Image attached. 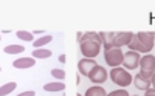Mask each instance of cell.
<instances>
[{
    "label": "cell",
    "instance_id": "16",
    "mask_svg": "<svg viewBox=\"0 0 155 96\" xmlns=\"http://www.w3.org/2000/svg\"><path fill=\"white\" fill-rule=\"evenodd\" d=\"M17 84L16 82H8V84H3L2 87H0V96H8L9 93H12L16 90Z\"/></svg>",
    "mask_w": 155,
    "mask_h": 96
},
{
    "label": "cell",
    "instance_id": "20",
    "mask_svg": "<svg viewBox=\"0 0 155 96\" xmlns=\"http://www.w3.org/2000/svg\"><path fill=\"white\" fill-rule=\"evenodd\" d=\"M51 74H53V78L62 81V79H65V71L61 70V68H54V70H51Z\"/></svg>",
    "mask_w": 155,
    "mask_h": 96
},
{
    "label": "cell",
    "instance_id": "14",
    "mask_svg": "<svg viewBox=\"0 0 155 96\" xmlns=\"http://www.w3.org/2000/svg\"><path fill=\"white\" fill-rule=\"evenodd\" d=\"M44 90L45 91H62V90H65V84H62L61 81L51 82V84H45L44 85Z\"/></svg>",
    "mask_w": 155,
    "mask_h": 96
},
{
    "label": "cell",
    "instance_id": "8",
    "mask_svg": "<svg viewBox=\"0 0 155 96\" xmlns=\"http://www.w3.org/2000/svg\"><path fill=\"white\" fill-rule=\"evenodd\" d=\"M96 65L98 64H96L95 59H81L79 64H78V67H79V74L81 76H88V73L92 71Z\"/></svg>",
    "mask_w": 155,
    "mask_h": 96
},
{
    "label": "cell",
    "instance_id": "21",
    "mask_svg": "<svg viewBox=\"0 0 155 96\" xmlns=\"http://www.w3.org/2000/svg\"><path fill=\"white\" fill-rule=\"evenodd\" d=\"M153 73H155V71H146V70H141V71L138 73V76H140L141 79H144V81H147V82H150V79H152V76H153Z\"/></svg>",
    "mask_w": 155,
    "mask_h": 96
},
{
    "label": "cell",
    "instance_id": "5",
    "mask_svg": "<svg viewBox=\"0 0 155 96\" xmlns=\"http://www.w3.org/2000/svg\"><path fill=\"white\" fill-rule=\"evenodd\" d=\"M134 37V33L130 31H120V33H115L113 36V48H121L130 44V40Z\"/></svg>",
    "mask_w": 155,
    "mask_h": 96
},
{
    "label": "cell",
    "instance_id": "10",
    "mask_svg": "<svg viewBox=\"0 0 155 96\" xmlns=\"http://www.w3.org/2000/svg\"><path fill=\"white\" fill-rule=\"evenodd\" d=\"M36 65V59L34 58H20V59H16L12 62V67L14 68H19V70H25V68H31Z\"/></svg>",
    "mask_w": 155,
    "mask_h": 96
},
{
    "label": "cell",
    "instance_id": "29",
    "mask_svg": "<svg viewBox=\"0 0 155 96\" xmlns=\"http://www.w3.org/2000/svg\"><path fill=\"white\" fill-rule=\"evenodd\" d=\"M34 34H44V31H42V30H41V31H39V30H36V31H34Z\"/></svg>",
    "mask_w": 155,
    "mask_h": 96
},
{
    "label": "cell",
    "instance_id": "1",
    "mask_svg": "<svg viewBox=\"0 0 155 96\" xmlns=\"http://www.w3.org/2000/svg\"><path fill=\"white\" fill-rule=\"evenodd\" d=\"M81 45V53L84 54L85 59H93L101 53V39H99V33L95 31H88L82 34V39L79 40Z\"/></svg>",
    "mask_w": 155,
    "mask_h": 96
},
{
    "label": "cell",
    "instance_id": "13",
    "mask_svg": "<svg viewBox=\"0 0 155 96\" xmlns=\"http://www.w3.org/2000/svg\"><path fill=\"white\" fill-rule=\"evenodd\" d=\"M132 84H134L138 90H144V91H146V90L150 88V82H147V81H144V79H141L138 74L134 78V82H132Z\"/></svg>",
    "mask_w": 155,
    "mask_h": 96
},
{
    "label": "cell",
    "instance_id": "12",
    "mask_svg": "<svg viewBox=\"0 0 155 96\" xmlns=\"http://www.w3.org/2000/svg\"><path fill=\"white\" fill-rule=\"evenodd\" d=\"M84 96H107V91L102 87H99V85H93V87L87 88Z\"/></svg>",
    "mask_w": 155,
    "mask_h": 96
},
{
    "label": "cell",
    "instance_id": "26",
    "mask_svg": "<svg viewBox=\"0 0 155 96\" xmlns=\"http://www.w3.org/2000/svg\"><path fill=\"white\" fill-rule=\"evenodd\" d=\"M150 87L155 90V73H153V76H152V79H150Z\"/></svg>",
    "mask_w": 155,
    "mask_h": 96
},
{
    "label": "cell",
    "instance_id": "6",
    "mask_svg": "<svg viewBox=\"0 0 155 96\" xmlns=\"http://www.w3.org/2000/svg\"><path fill=\"white\" fill-rule=\"evenodd\" d=\"M140 53L137 51H127L124 54V61H123V65L126 70H135V68H138L140 65Z\"/></svg>",
    "mask_w": 155,
    "mask_h": 96
},
{
    "label": "cell",
    "instance_id": "28",
    "mask_svg": "<svg viewBox=\"0 0 155 96\" xmlns=\"http://www.w3.org/2000/svg\"><path fill=\"white\" fill-rule=\"evenodd\" d=\"M76 84H78V85L81 84V74H76Z\"/></svg>",
    "mask_w": 155,
    "mask_h": 96
},
{
    "label": "cell",
    "instance_id": "24",
    "mask_svg": "<svg viewBox=\"0 0 155 96\" xmlns=\"http://www.w3.org/2000/svg\"><path fill=\"white\" fill-rule=\"evenodd\" d=\"M144 96H155V90H153V88L146 90V94H144Z\"/></svg>",
    "mask_w": 155,
    "mask_h": 96
},
{
    "label": "cell",
    "instance_id": "15",
    "mask_svg": "<svg viewBox=\"0 0 155 96\" xmlns=\"http://www.w3.org/2000/svg\"><path fill=\"white\" fill-rule=\"evenodd\" d=\"M51 56V51L45 50V48H36L33 51V58L34 59H48Z\"/></svg>",
    "mask_w": 155,
    "mask_h": 96
},
{
    "label": "cell",
    "instance_id": "22",
    "mask_svg": "<svg viewBox=\"0 0 155 96\" xmlns=\"http://www.w3.org/2000/svg\"><path fill=\"white\" fill-rule=\"evenodd\" d=\"M107 96H130V94L127 93V90L120 88V90H115V91H112V93H107Z\"/></svg>",
    "mask_w": 155,
    "mask_h": 96
},
{
    "label": "cell",
    "instance_id": "27",
    "mask_svg": "<svg viewBox=\"0 0 155 96\" xmlns=\"http://www.w3.org/2000/svg\"><path fill=\"white\" fill-rule=\"evenodd\" d=\"M82 34H84V33H76V40H78V42L82 39Z\"/></svg>",
    "mask_w": 155,
    "mask_h": 96
},
{
    "label": "cell",
    "instance_id": "18",
    "mask_svg": "<svg viewBox=\"0 0 155 96\" xmlns=\"http://www.w3.org/2000/svg\"><path fill=\"white\" fill-rule=\"evenodd\" d=\"M23 51H25V47H22V45H8V47H5L6 54H20Z\"/></svg>",
    "mask_w": 155,
    "mask_h": 96
},
{
    "label": "cell",
    "instance_id": "31",
    "mask_svg": "<svg viewBox=\"0 0 155 96\" xmlns=\"http://www.w3.org/2000/svg\"><path fill=\"white\" fill-rule=\"evenodd\" d=\"M0 71H2V68H0Z\"/></svg>",
    "mask_w": 155,
    "mask_h": 96
},
{
    "label": "cell",
    "instance_id": "17",
    "mask_svg": "<svg viewBox=\"0 0 155 96\" xmlns=\"http://www.w3.org/2000/svg\"><path fill=\"white\" fill-rule=\"evenodd\" d=\"M51 40H53V36H50V34H45V36H42V37H39L37 40H34V47L36 48H42V47H45L47 44H50Z\"/></svg>",
    "mask_w": 155,
    "mask_h": 96
},
{
    "label": "cell",
    "instance_id": "3",
    "mask_svg": "<svg viewBox=\"0 0 155 96\" xmlns=\"http://www.w3.org/2000/svg\"><path fill=\"white\" fill-rule=\"evenodd\" d=\"M104 58L107 65H110L112 68L115 67H120L124 61V53L121 51V48H110L104 51Z\"/></svg>",
    "mask_w": 155,
    "mask_h": 96
},
{
    "label": "cell",
    "instance_id": "25",
    "mask_svg": "<svg viewBox=\"0 0 155 96\" xmlns=\"http://www.w3.org/2000/svg\"><path fill=\"white\" fill-rule=\"evenodd\" d=\"M65 61H67V56H65V54H61V56H59V62L65 64Z\"/></svg>",
    "mask_w": 155,
    "mask_h": 96
},
{
    "label": "cell",
    "instance_id": "4",
    "mask_svg": "<svg viewBox=\"0 0 155 96\" xmlns=\"http://www.w3.org/2000/svg\"><path fill=\"white\" fill-rule=\"evenodd\" d=\"M87 78L92 81L93 84H104V82L107 81V78H109V74H107V70L102 65H96L93 70L88 73Z\"/></svg>",
    "mask_w": 155,
    "mask_h": 96
},
{
    "label": "cell",
    "instance_id": "30",
    "mask_svg": "<svg viewBox=\"0 0 155 96\" xmlns=\"http://www.w3.org/2000/svg\"><path fill=\"white\" fill-rule=\"evenodd\" d=\"M76 96H82V94H79V93H78V94H76Z\"/></svg>",
    "mask_w": 155,
    "mask_h": 96
},
{
    "label": "cell",
    "instance_id": "19",
    "mask_svg": "<svg viewBox=\"0 0 155 96\" xmlns=\"http://www.w3.org/2000/svg\"><path fill=\"white\" fill-rule=\"evenodd\" d=\"M16 36H17L20 40H27V42H31V40H33V33H28V31H25V30L16 31Z\"/></svg>",
    "mask_w": 155,
    "mask_h": 96
},
{
    "label": "cell",
    "instance_id": "7",
    "mask_svg": "<svg viewBox=\"0 0 155 96\" xmlns=\"http://www.w3.org/2000/svg\"><path fill=\"white\" fill-rule=\"evenodd\" d=\"M137 37L140 40V44L143 45V48L146 50V54L153 48L155 45V33H137Z\"/></svg>",
    "mask_w": 155,
    "mask_h": 96
},
{
    "label": "cell",
    "instance_id": "11",
    "mask_svg": "<svg viewBox=\"0 0 155 96\" xmlns=\"http://www.w3.org/2000/svg\"><path fill=\"white\" fill-rule=\"evenodd\" d=\"M113 36L115 33H99V39H101L102 47H104V51L113 48Z\"/></svg>",
    "mask_w": 155,
    "mask_h": 96
},
{
    "label": "cell",
    "instance_id": "23",
    "mask_svg": "<svg viewBox=\"0 0 155 96\" xmlns=\"http://www.w3.org/2000/svg\"><path fill=\"white\" fill-rule=\"evenodd\" d=\"M17 96H36V91H33V90H30V91H22V93L17 94Z\"/></svg>",
    "mask_w": 155,
    "mask_h": 96
},
{
    "label": "cell",
    "instance_id": "2",
    "mask_svg": "<svg viewBox=\"0 0 155 96\" xmlns=\"http://www.w3.org/2000/svg\"><path fill=\"white\" fill-rule=\"evenodd\" d=\"M109 73H110L109 76H110L112 82H113V84H116V85H120L121 88L129 87L134 82L132 74L129 73L124 67H115V68H112Z\"/></svg>",
    "mask_w": 155,
    "mask_h": 96
},
{
    "label": "cell",
    "instance_id": "9",
    "mask_svg": "<svg viewBox=\"0 0 155 96\" xmlns=\"http://www.w3.org/2000/svg\"><path fill=\"white\" fill-rule=\"evenodd\" d=\"M140 67L141 70H146V71H155V56L153 54H144L143 58L140 59Z\"/></svg>",
    "mask_w": 155,
    "mask_h": 96
}]
</instances>
